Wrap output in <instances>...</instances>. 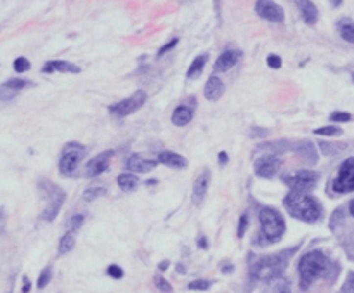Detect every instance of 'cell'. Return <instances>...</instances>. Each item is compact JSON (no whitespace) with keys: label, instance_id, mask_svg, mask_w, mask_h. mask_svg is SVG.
Returning a JSON list of instances; mask_svg holds the SVG:
<instances>
[{"label":"cell","instance_id":"1","mask_svg":"<svg viewBox=\"0 0 354 293\" xmlns=\"http://www.w3.org/2000/svg\"><path fill=\"white\" fill-rule=\"evenodd\" d=\"M297 251V247L283 250L280 253L273 255H262L257 257L250 262V276L254 281H274V279L282 278L285 272L286 266L290 262V257Z\"/></svg>","mask_w":354,"mask_h":293},{"label":"cell","instance_id":"2","mask_svg":"<svg viewBox=\"0 0 354 293\" xmlns=\"http://www.w3.org/2000/svg\"><path fill=\"white\" fill-rule=\"evenodd\" d=\"M283 205L293 219L309 222V224L318 222L323 215V208H321L320 202L309 193H302V191L292 189L283 200Z\"/></svg>","mask_w":354,"mask_h":293},{"label":"cell","instance_id":"3","mask_svg":"<svg viewBox=\"0 0 354 293\" xmlns=\"http://www.w3.org/2000/svg\"><path fill=\"white\" fill-rule=\"evenodd\" d=\"M330 259L320 250H311L299 260V285L301 290H309L311 285L330 270Z\"/></svg>","mask_w":354,"mask_h":293},{"label":"cell","instance_id":"4","mask_svg":"<svg viewBox=\"0 0 354 293\" xmlns=\"http://www.w3.org/2000/svg\"><path fill=\"white\" fill-rule=\"evenodd\" d=\"M259 222L266 243H278L286 231L285 219L282 217V213L269 206H262L259 210Z\"/></svg>","mask_w":354,"mask_h":293},{"label":"cell","instance_id":"5","mask_svg":"<svg viewBox=\"0 0 354 293\" xmlns=\"http://www.w3.org/2000/svg\"><path fill=\"white\" fill-rule=\"evenodd\" d=\"M40 189H42L44 196L47 198V206L42 213V219L47 222H52L57 217L63 203H65L66 194L61 187H57L56 184L49 182V180H40Z\"/></svg>","mask_w":354,"mask_h":293},{"label":"cell","instance_id":"6","mask_svg":"<svg viewBox=\"0 0 354 293\" xmlns=\"http://www.w3.org/2000/svg\"><path fill=\"white\" fill-rule=\"evenodd\" d=\"M85 155H87L85 146L78 144V142L66 144L65 149H63L61 160H59V172L63 175H66V177H75L78 165L85 158Z\"/></svg>","mask_w":354,"mask_h":293},{"label":"cell","instance_id":"7","mask_svg":"<svg viewBox=\"0 0 354 293\" xmlns=\"http://www.w3.org/2000/svg\"><path fill=\"white\" fill-rule=\"evenodd\" d=\"M331 189L335 193L346 194L354 191V156L347 158L339 168V174L333 179V184H331Z\"/></svg>","mask_w":354,"mask_h":293},{"label":"cell","instance_id":"8","mask_svg":"<svg viewBox=\"0 0 354 293\" xmlns=\"http://www.w3.org/2000/svg\"><path fill=\"white\" fill-rule=\"evenodd\" d=\"M148 95L144 90H136L130 97L120 101V103H115L110 106V111L115 116H129V114L136 113L139 108H142V104L146 103Z\"/></svg>","mask_w":354,"mask_h":293},{"label":"cell","instance_id":"9","mask_svg":"<svg viewBox=\"0 0 354 293\" xmlns=\"http://www.w3.org/2000/svg\"><path fill=\"white\" fill-rule=\"evenodd\" d=\"M318 177L320 175L312 170H301L295 175H292L290 179H285L286 184H290V187L295 191H302V193H309L316 187L318 184Z\"/></svg>","mask_w":354,"mask_h":293},{"label":"cell","instance_id":"10","mask_svg":"<svg viewBox=\"0 0 354 293\" xmlns=\"http://www.w3.org/2000/svg\"><path fill=\"white\" fill-rule=\"evenodd\" d=\"M255 12L266 21L271 23H282L285 19V11L282 5H278L273 0H257L255 2Z\"/></svg>","mask_w":354,"mask_h":293},{"label":"cell","instance_id":"11","mask_svg":"<svg viewBox=\"0 0 354 293\" xmlns=\"http://www.w3.org/2000/svg\"><path fill=\"white\" fill-rule=\"evenodd\" d=\"M280 168H282V160L278 158V155L260 156L259 160H255V163H254L255 175H259L262 179H271L273 175L278 174Z\"/></svg>","mask_w":354,"mask_h":293},{"label":"cell","instance_id":"12","mask_svg":"<svg viewBox=\"0 0 354 293\" xmlns=\"http://www.w3.org/2000/svg\"><path fill=\"white\" fill-rule=\"evenodd\" d=\"M111 156H113V151H103L97 156H94L87 163V167H85V175H87V177H97V175H101L103 172H106Z\"/></svg>","mask_w":354,"mask_h":293},{"label":"cell","instance_id":"13","mask_svg":"<svg viewBox=\"0 0 354 293\" xmlns=\"http://www.w3.org/2000/svg\"><path fill=\"white\" fill-rule=\"evenodd\" d=\"M209 180H210V170L205 168L198 174V177L194 179L193 184V191H191V200H193L194 205H200L203 202L207 194V189H209Z\"/></svg>","mask_w":354,"mask_h":293},{"label":"cell","instance_id":"14","mask_svg":"<svg viewBox=\"0 0 354 293\" xmlns=\"http://www.w3.org/2000/svg\"><path fill=\"white\" fill-rule=\"evenodd\" d=\"M156 165H158V161L146 160L141 155H132L129 160H127L125 167L130 174H148V172L155 170Z\"/></svg>","mask_w":354,"mask_h":293},{"label":"cell","instance_id":"15","mask_svg":"<svg viewBox=\"0 0 354 293\" xmlns=\"http://www.w3.org/2000/svg\"><path fill=\"white\" fill-rule=\"evenodd\" d=\"M292 151H295L302 160L307 161L309 165L318 163V151L316 146L312 144L311 141H295L292 144Z\"/></svg>","mask_w":354,"mask_h":293},{"label":"cell","instance_id":"16","mask_svg":"<svg viewBox=\"0 0 354 293\" xmlns=\"http://www.w3.org/2000/svg\"><path fill=\"white\" fill-rule=\"evenodd\" d=\"M224 92H226V87H224V82L219 78V76H215V75H212L207 80V84H205V90H203V95H205V99H209V101H219L224 95Z\"/></svg>","mask_w":354,"mask_h":293},{"label":"cell","instance_id":"17","mask_svg":"<svg viewBox=\"0 0 354 293\" xmlns=\"http://www.w3.org/2000/svg\"><path fill=\"white\" fill-rule=\"evenodd\" d=\"M240 57H241V50H224V52L217 57L215 65H213V71L217 73L228 71V69H231L236 63L240 61Z\"/></svg>","mask_w":354,"mask_h":293},{"label":"cell","instance_id":"18","mask_svg":"<svg viewBox=\"0 0 354 293\" xmlns=\"http://www.w3.org/2000/svg\"><path fill=\"white\" fill-rule=\"evenodd\" d=\"M158 163H164L165 167L170 168H186L188 167V160L184 156L177 155L174 151H162L158 155Z\"/></svg>","mask_w":354,"mask_h":293},{"label":"cell","instance_id":"19","mask_svg":"<svg viewBox=\"0 0 354 293\" xmlns=\"http://www.w3.org/2000/svg\"><path fill=\"white\" fill-rule=\"evenodd\" d=\"M295 2V5L299 7V11H301L302 18H304V21L307 24H314L318 21V9L316 5L312 4L311 0H293Z\"/></svg>","mask_w":354,"mask_h":293},{"label":"cell","instance_id":"20","mask_svg":"<svg viewBox=\"0 0 354 293\" xmlns=\"http://www.w3.org/2000/svg\"><path fill=\"white\" fill-rule=\"evenodd\" d=\"M44 73H54V71H61V73H80V68L73 63L68 61H49L44 65L42 68Z\"/></svg>","mask_w":354,"mask_h":293},{"label":"cell","instance_id":"21","mask_svg":"<svg viewBox=\"0 0 354 293\" xmlns=\"http://www.w3.org/2000/svg\"><path fill=\"white\" fill-rule=\"evenodd\" d=\"M193 120V108L189 106H177L172 113V123L177 127H184Z\"/></svg>","mask_w":354,"mask_h":293},{"label":"cell","instance_id":"22","mask_svg":"<svg viewBox=\"0 0 354 293\" xmlns=\"http://www.w3.org/2000/svg\"><path fill=\"white\" fill-rule=\"evenodd\" d=\"M337 28H339L340 37L349 44H354V21L351 18H342L339 19L337 23Z\"/></svg>","mask_w":354,"mask_h":293},{"label":"cell","instance_id":"23","mask_svg":"<svg viewBox=\"0 0 354 293\" xmlns=\"http://www.w3.org/2000/svg\"><path fill=\"white\" fill-rule=\"evenodd\" d=\"M207 54H200L196 59H194L193 63H191V66L188 68V73L186 76L188 78H191V80H194V78H198L200 75H202L203 68H205V63H207Z\"/></svg>","mask_w":354,"mask_h":293},{"label":"cell","instance_id":"24","mask_svg":"<svg viewBox=\"0 0 354 293\" xmlns=\"http://www.w3.org/2000/svg\"><path fill=\"white\" fill-rule=\"evenodd\" d=\"M292 141H274V142H262V144L257 146V149H264V151H273L274 155L283 151H288L292 149Z\"/></svg>","mask_w":354,"mask_h":293},{"label":"cell","instance_id":"25","mask_svg":"<svg viewBox=\"0 0 354 293\" xmlns=\"http://www.w3.org/2000/svg\"><path fill=\"white\" fill-rule=\"evenodd\" d=\"M117 182H118V186L122 187L123 191H132L134 187L137 186V182H139V179L136 177V174H120L118 175V179H117Z\"/></svg>","mask_w":354,"mask_h":293},{"label":"cell","instance_id":"26","mask_svg":"<svg viewBox=\"0 0 354 293\" xmlns=\"http://www.w3.org/2000/svg\"><path fill=\"white\" fill-rule=\"evenodd\" d=\"M73 247H75V232L68 231L65 236L61 238V241H59V255L70 253V251L73 250Z\"/></svg>","mask_w":354,"mask_h":293},{"label":"cell","instance_id":"27","mask_svg":"<svg viewBox=\"0 0 354 293\" xmlns=\"http://www.w3.org/2000/svg\"><path fill=\"white\" fill-rule=\"evenodd\" d=\"M320 148H321V153H323V155L333 156V155L342 153L344 148H346V144H344V142H325V141H321Z\"/></svg>","mask_w":354,"mask_h":293},{"label":"cell","instance_id":"28","mask_svg":"<svg viewBox=\"0 0 354 293\" xmlns=\"http://www.w3.org/2000/svg\"><path fill=\"white\" fill-rule=\"evenodd\" d=\"M314 134H316V135H325V137H333V135H340L342 129L335 125H327V127H321V129H316Z\"/></svg>","mask_w":354,"mask_h":293},{"label":"cell","instance_id":"29","mask_svg":"<svg viewBox=\"0 0 354 293\" xmlns=\"http://www.w3.org/2000/svg\"><path fill=\"white\" fill-rule=\"evenodd\" d=\"M273 293H292V288H290V281H288V279H285V278L274 279Z\"/></svg>","mask_w":354,"mask_h":293},{"label":"cell","instance_id":"30","mask_svg":"<svg viewBox=\"0 0 354 293\" xmlns=\"http://www.w3.org/2000/svg\"><path fill=\"white\" fill-rule=\"evenodd\" d=\"M50 279H52V267L50 266H47L46 269L40 272V276H38V281H37V286L40 290L42 288H46L47 285L50 283Z\"/></svg>","mask_w":354,"mask_h":293},{"label":"cell","instance_id":"31","mask_svg":"<svg viewBox=\"0 0 354 293\" xmlns=\"http://www.w3.org/2000/svg\"><path fill=\"white\" fill-rule=\"evenodd\" d=\"M104 194H106V189H104V187H91V189H87L84 193V200L85 202H94V200L101 198Z\"/></svg>","mask_w":354,"mask_h":293},{"label":"cell","instance_id":"32","mask_svg":"<svg viewBox=\"0 0 354 293\" xmlns=\"http://www.w3.org/2000/svg\"><path fill=\"white\" fill-rule=\"evenodd\" d=\"M4 85H7L9 89H12V90H16V92H19V90H23V89H26V87H30V82L28 80H23V78H12V80H7Z\"/></svg>","mask_w":354,"mask_h":293},{"label":"cell","instance_id":"33","mask_svg":"<svg viewBox=\"0 0 354 293\" xmlns=\"http://www.w3.org/2000/svg\"><path fill=\"white\" fill-rule=\"evenodd\" d=\"M351 120H353V116H351L349 113H346V111H333V113L330 114V122L346 123V122H351Z\"/></svg>","mask_w":354,"mask_h":293},{"label":"cell","instance_id":"34","mask_svg":"<svg viewBox=\"0 0 354 293\" xmlns=\"http://www.w3.org/2000/svg\"><path fill=\"white\" fill-rule=\"evenodd\" d=\"M210 285H212V281H205V279H196V281H191L189 285H188V288L194 290V292H205V290L210 288Z\"/></svg>","mask_w":354,"mask_h":293},{"label":"cell","instance_id":"35","mask_svg":"<svg viewBox=\"0 0 354 293\" xmlns=\"http://www.w3.org/2000/svg\"><path fill=\"white\" fill-rule=\"evenodd\" d=\"M155 285H156V288L160 290L162 293H172V292H174L170 283H168L165 278H162V276H156V278H155Z\"/></svg>","mask_w":354,"mask_h":293},{"label":"cell","instance_id":"36","mask_svg":"<svg viewBox=\"0 0 354 293\" xmlns=\"http://www.w3.org/2000/svg\"><path fill=\"white\" fill-rule=\"evenodd\" d=\"M31 68V65H30V61H28L26 57H18L14 61V69L18 73H24V71H28V69Z\"/></svg>","mask_w":354,"mask_h":293},{"label":"cell","instance_id":"37","mask_svg":"<svg viewBox=\"0 0 354 293\" xmlns=\"http://www.w3.org/2000/svg\"><path fill=\"white\" fill-rule=\"evenodd\" d=\"M82 224H84V215H82V213H76V215H73V217L70 219V231L76 232L82 227Z\"/></svg>","mask_w":354,"mask_h":293},{"label":"cell","instance_id":"38","mask_svg":"<svg viewBox=\"0 0 354 293\" xmlns=\"http://www.w3.org/2000/svg\"><path fill=\"white\" fill-rule=\"evenodd\" d=\"M339 293H354V272H349Z\"/></svg>","mask_w":354,"mask_h":293},{"label":"cell","instance_id":"39","mask_svg":"<svg viewBox=\"0 0 354 293\" xmlns=\"http://www.w3.org/2000/svg\"><path fill=\"white\" fill-rule=\"evenodd\" d=\"M16 94L18 92L12 90V89H9L7 85H0V101H11L12 97H16Z\"/></svg>","mask_w":354,"mask_h":293},{"label":"cell","instance_id":"40","mask_svg":"<svg viewBox=\"0 0 354 293\" xmlns=\"http://www.w3.org/2000/svg\"><path fill=\"white\" fill-rule=\"evenodd\" d=\"M106 272H108V276H111L113 279L123 278V269L120 266H117V264H111V266H108Z\"/></svg>","mask_w":354,"mask_h":293},{"label":"cell","instance_id":"41","mask_svg":"<svg viewBox=\"0 0 354 293\" xmlns=\"http://www.w3.org/2000/svg\"><path fill=\"white\" fill-rule=\"evenodd\" d=\"M267 66L273 69H280L282 68V57L276 56V54H269L267 56Z\"/></svg>","mask_w":354,"mask_h":293},{"label":"cell","instance_id":"42","mask_svg":"<svg viewBox=\"0 0 354 293\" xmlns=\"http://www.w3.org/2000/svg\"><path fill=\"white\" fill-rule=\"evenodd\" d=\"M247 227H248V215H247V213H243V215L240 217V224H238V238H243L245 236Z\"/></svg>","mask_w":354,"mask_h":293},{"label":"cell","instance_id":"43","mask_svg":"<svg viewBox=\"0 0 354 293\" xmlns=\"http://www.w3.org/2000/svg\"><path fill=\"white\" fill-rule=\"evenodd\" d=\"M266 135H269V130H267V129H259V127H254V129L250 130V137H254V139L266 137Z\"/></svg>","mask_w":354,"mask_h":293},{"label":"cell","instance_id":"44","mask_svg":"<svg viewBox=\"0 0 354 293\" xmlns=\"http://www.w3.org/2000/svg\"><path fill=\"white\" fill-rule=\"evenodd\" d=\"M177 44H179V38H172V40L167 44V45H164L160 50H158V56H164L165 52H168V50H170V49H174V47L177 45Z\"/></svg>","mask_w":354,"mask_h":293},{"label":"cell","instance_id":"45","mask_svg":"<svg viewBox=\"0 0 354 293\" xmlns=\"http://www.w3.org/2000/svg\"><path fill=\"white\" fill-rule=\"evenodd\" d=\"M228 160H229V158H228V153H226V151H221V153H219V163H221V165H226V163H228Z\"/></svg>","mask_w":354,"mask_h":293},{"label":"cell","instance_id":"46","mask_svg":"<svg viewBox=\"0 0 354 293\" xmlns=\"http://www.w3.org/2000/svg\"><path fill=\"white\" fill-rule=\"evenodd\" d=\"M30 288H31L30 279H28V278H23V290H21V293H28V292H30Z\"/></svg>","mask_w":354,"mask_h":293},{"label":"cell","instance_id":"47","mask_svg":"<svg viewBox=\"0 0 354 293\" xmlns=\"http://www.w3.org/2000/svg\"><path fill=\"white\" fill-rule=\"evenodd\" d=\"M167 267H168V260H164V262L158 264V269L160 270H167Z\"/></svg>","mask_w":354,"mask_h":293},{"label":"cell","instance_id":"48","mask_svg":"<svg viewBox=\"0 0 354 293\" xmlns=\"http://www.w3.org/2000/svg\"><path fill=\"white\" fill-rule=\"evenodd\" d=\"M198 245H200V248H207V240L203 236H200L198 238Z\"/></svg>","mask_w":354,"mask_h":293},{"label":"cell","instance_id":"49","mask_svg":"<svg viewBox=\"0 0 354 293\" xmlns=\"http://www.w3.org/2000/svg\"><path fill=\"white\" fill-rule=\"evenodd\" d=\"M349 213H351V217L354 219V200H351V203H349Z\"/></svg>","mask_w":354,"mask_h":293},{"label":"cell","instance_id":"50","mask_svg":"<svg viewBox=\"0 0 354 293\" xmlns=\"http://www.w3.org/2000/svg\"><path fill=\"white\" fill-rule=\"evenodd\" d=\"M177 270H179L181 274H184V272H186V269H184V266H183V264H179V266H177Z\"/></svg>","mask_w":354,"mask_h":293},{"label":"cell","instance_id":"51","mask_svg":"<svg viewBox=\"0 0 354 293\" xmlns=\"http://www.w3.org/2000/svg\"><path fill=\"white\" fill-rule=\"evenodd\" d=\"M331 4L335 5V7H339V5L342 4V0H331Z\"/></svg>","mask_w":354,"mask_h":293},{"label":"cell","instance_id":"52","mask_svg":"<svg viewBox=\"0 0 354 293\" xmlns=\"http://www.w3.org/2000/svg\"><path fill=\"white\" fill-rule=\"evenodd\" d=\"M233 270V266H226L224 269H222V272H231Z\"/></svg>","mask_w":354,"mask_h":293},{"label":"cell","instance_id":"53","mask_svg":"<svg viewBox=\"0 0 354 293\" xmlns=\"http://www.w3.org/2000/svg\"><path fill=\"white\" fill-rule=\"evenodd\" d=\"M353 80H354V71H353Z\"/></svg>","mask_w":354,"mask_h":293}]
</instances>
